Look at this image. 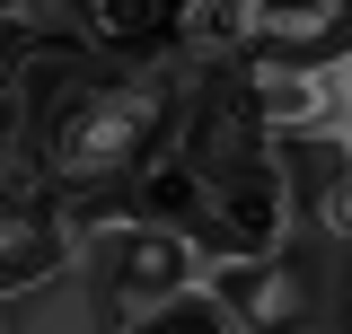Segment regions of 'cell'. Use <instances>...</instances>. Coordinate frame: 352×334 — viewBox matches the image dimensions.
I'll return each mask as SVG.
<instances>
[{"label": "cell", "instance_id": "6da1fadb", "mask_svg": "<svg viewBox=\"0 0 352 334\" xmlns=\"http://www.w3.org/2000/svg\"><path fill=\"white\" fill-rule=\"evenodd\" d=\"M185 106V80L168 71H132V80H71L53 124H44L36 167L53 185H106V176H132L150 159V141Z\"/></svg>", "mask_w": 352, "mask_h": 334}, {"label": "cell", "instance_id": "7a4b0ae2", "mask_svg": "<svg viewBox=\"0 0 352 334\" xmlns=\"http://www.w3.org/2000/svg\"><path fill=\"white\" fill-rule=\"evenodd\" d=\"M62 247H71V264H88L106 317H141L159 299L212 282V247L176 220H150V211H71Z\"/></svg>", "mask_w": 352, "mask_h": 334}, {"label": "cell", "instance_id": "3957f363", "mask_svg": "<svg viewBox=\"0 0 352 334\" xmlns=\"http://www.w3.org/2000/svg\"><path fill=\"white\" fill-rule=\"evenodd\" d=\"M212 299L229 317V334H326V273L291 238H273L256 255H220Z\"/></svg>", "mask_w": 352, "mask_h": 334}, {"label": "cell", "instance_id": "277c9868", "mask_svg": "<svg viewBox=\"0 0 352 334\" xmlns=\"http://www.w3.org/2000/svg\"><path fill=\"white\" fill-rule=\"evenodd\" d=\"M80 36L97 53H159L176 36V0H80Z\"/></svg>", "mask_w": 352, "mask_h": 334}, {"label": "cell", "instance_id": "5b68a950", "mask_svg": "<svg viewBox=\"0 0 352 334\" xmlns=\"http://www.w3.org/2000/svg\"><path fill=\"white\" fill-rule=\"evenodd\" d=\"M176 44L185 53H256L264 0H176Z\"/></svg>", "mask_w": 352, "mask_h": 334}, {"label": "cell", "instance_id": "8992f818", "mask_svg": "<svg viewBox=\"0 0 352 334\" xmlns=\"http://www.w3.org/2000/svg\"><path fill=\"white\" fill-rule=\"evenodd\" d=\"M106 334H229V317H220L212 282H203V291H176L159 308H141V317H115Z\"/></svg>", "mask_w": 352, "mask_h": 334}, {"label": "cell", "instance_id": "52a82bcc", "mask_svg": "<svg viewBox=\"0 0 352 334\" xmlns=\"http://www.w3.org/2000/svg\"><path fill=\"white\" fill-rule=\"evenodd\" d=\"M18 124H27V88H18V80H0V159L18 150Z\"/></svg>", "mask_w": 352, "mask_h": 334}, {"label": "cell", "instance_id": "ba28073f", "mask_svg": "<svg viewBox=\"0 0 352 334\" xmlns=\"http://www.w3.org/2000/svg\"><path fill=\"white\" fill-rule=\"evenodd\" d=\"M335 238H352V167H344V185H335Z\"/></svg>", "mask_w": 352, "mask_h": 334}, {"label": "cell", "instance_id": "9c48e42d", "mask_svg": "<svg viewBox=\"0 0 352 334\" xmlns=\"http://www.w3.org/2000/svg\"><path fill=\"white\" fill-rule=\"evenodd\" d=\"M0 71H9V18H0Z\"/></svg>", "mask_w": 352, "mask_h": 334}, {"label": "cell", "instance_id": "30bf717a", "mask_svg": "<svg viewBox=\"0 0 352 334\" xmlns=\"http://www.w3.org/2000/svg\"><path fill=\"white\" fill-rule=\"evenodd\" d=\"M18 9H27V0H0V18H18Z\"/></svg>", "mask_w": 352, "mask_h": 334}, {"label": "cell", "instance_id": "8fae6325", "mask_svg": "<svg viewBox=\"0 0 352 334\" xmlns=\"http://www.w3.org/2000/svg\"><path fill=\"white\" fill-rule=\"evenodd\" d=\"M264 9H308V0H264Z\"/></svg>", "mask_w": 352, "mask_h": 334}]
</instances>
